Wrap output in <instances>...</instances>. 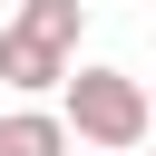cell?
I'll list each match as a JSON object with an SVG mask.
<instances>
[{"label":"cell","instance_id":"1","mask_svg":"<svg viewBox=\"0 0 156 156\" xmlns=\"http://www.w3.org/2000/svg\"><path fill=\"white\" fill-rule=\"evenodd\" d=\"M88 29V0H20L10 29H0V88L39 98V88H68V49Z\"/></svg>","mask_w":156,"mask_h":156},{"label":"cell","instance_id":"2","mask_svg":"<svg viewBox=\"0 0 156 156\" xmlns=\"http://www.w3.org/2000/svg\"><path fill=\"white\" fill-rule=\"evenodd\" d=\"M58 107H68V127H78L88 146H146V136H156V107H146V88H136L127 68H68Z\"/></svg>","mask_w":156,"mask_h":156},{"label":"cell","instance_id":"3","mask_svg":"<svg viewBox=\"0 0 156 156\" xmlns=\"http://www.w3.org/2000/svg\"><path fill=\"white\" fill-rule=\"evenodd\" d=\"M68 136H78L68 107H58V117H49V107H10V117H0V156H68Z\"/></svg>","mask_w":156,"mask_h":156},{"label":"cell","instance_id":"4","mask_svg":"<svg viewBox=\"0 0 156 156\" xmlns=\"http://www.w3.org/2000/svg\"><path fill=\"white\" fill-rule=\"evenodd\" d=\"M98 156H136V146H98Z\"/></svg>","mask_w":156,"mask_h":156}]
</instances>
